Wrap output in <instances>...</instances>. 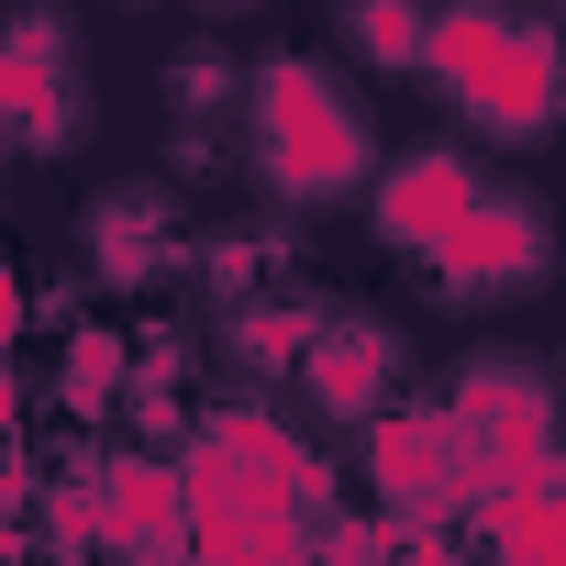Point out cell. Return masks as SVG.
<instances>
[{"label":"cell","mask_w":566,"mask_h":566,"mask_svg":"<svg viewBox=\"0 0 566 566\" xmlns=\"http://www.w3.org/2000/svg\"><path fill=\"white\" fill-rule=\"evenodd\" d=\"M134 389V334L123 323H67V356H56V411L67 422H112Z\"/></svg>","instance_id":"12"},{"label":"cell","mask_w":566,"mask_h":566,"mask_svg":"<svg viewBox=\"0 0 566 566\" xmlns=\"http://www.w3.org/2000/svg\"><path fill=\"white\" fill-rule=\"evenodd\" d=\"M189 444H211L222 467H244V478H266V489H290L301 511H312V500L334 489V467H323V455H312V444H301L290 422H277V411H244V400L200 411V433H189Z\"/></svg>","instance_id":"11"},{"label":"cell","mask_w":566,"mask_h":566,"mask_svg":"<svg viewBox=\"0 0 566 566\" xmlns=\"http://www.w3.org/2000/svg\"><path fill=\"white\" fill-rule=\"evenodd\" d=\"M312 301H233L222 312V356L244 367V378H290L301 367V345H312Z\"/></svg>","instance_id":"14"},{"label":"cell","mask_w":566,"mask_h":566,"mask_svg":"<svg viewBox=\"0 0 566 566\" xmlns=\"http://www.w3.org/2000/svg\"><path fill=\"white\" fill-rule=\"evenodd\" d=\"M233 134H244L255 189H277L290 211L345 200V189L378 167V134H367L356 90H345L323 56H255V67H244V112H233Z\"/></svg>","instance_id":"1"},{"label":"cell","mask_w":566,"mask_h":566,"mask_svg":"<svg viewBox=\"0 0 566 566\" xmlns=\"http://www.w3.org/2000/svg\"><path fill=\"white\" fill-rule=\"evenodd\" d=\"M290 378L312 389V411H334V422H378V411H389V378H400V334H389L378 312H323Z\"/></svg>","instance_id":"9"},{"label":"cell","mask_w":566,"mask_h":566,"mask_svg":"<svg viewBox=\"0 0 566 566\" xmlns=\"http://www.w3.org/2000/svg\"><path fill=\"white\" fill-rule=\"evenodd\" d=\"M544 277H555V211L533 189H478V211L422 255L433 301H522Z\"/></svg>","instance_id":"5"},{"label":"cell","mask_w":566,"mask_h":566,"mask_svg":"<svg viewBox=\"0 0 566 566\" xmlns=\"http://www.w3.org/2000/svg\"><path fill=\"white\" fill-rule=\"evenodd\" d=\"M90 500H101V555L112 566H178V467L145 444V455H101L90 467Z\"/></svg>","instance_id":"10"},{"label":"cell","mask_w":566,"mask_h":566,"mask_svg":"<svg viewBox=\"0 0 566 566\" xmlns=\"http://www.w3.org/2000/svg\"><path fill=\"white\" fill-rule=\"evenodd\" d=\"M167 112H178L189 134H222V112H244V56L178 45V56H167Z\"/></svg>","instance_id":"16"},{"label":"cell","mask_w":566,"mask_h":566,"mask_svg":"<svg viewBox=\"0 0 566 566\" xmlns=\"http://www.w3.org/2000/svg\"><path fill=\"white\" fill-rule=\"evenodd\" d=\"M200 12H233V0H200Z\"/></svg>","instance_id":"20"},{"label":"cell","mask_w":566,"mask_h":566,"mask_svg":"<svg viewBox=\"0 0 566 566\" xmlns=\"http://www.w3.org/2000/svg\"><path fill=\"white\" fill-rule=\"evenodd\" d=\"M12 334H34V290L12 277V255H0V345H12Z\"/></svg>","instance_id":"18"},{"label":"cell","mask_w":566,"mask_h":566,"mask_svg":"<svg viewBox=\"0 0 566 566\" xmlns=\"http://www.w3.org/2000/svg\"><path fill=\"white\" fill-rule=\"evenodd\" d=\"M500 12H511V0H500Z\"/></svg>","instance_id":"22"},{"label":"cell","mask_w":566,"mask_h":566,"mask_svg":"<svg viewBox=\"0 0 566 566\" xmlns=\"http://www.w3.org/2000/svg\"><path fill=\"white\" fill-rule=\"evenodd\" d=\"M334 34L378 67V78H400V67H422V34H433V12L422 0H334Z\"/></svg>","instance_id":"15"},{"label":"cell","mask_w":566,"mask_h":566,"mask_svg":"<svg viewBox=\"0 0 566 566\" xmlns=\"http://www.w3.org/2000/svg\"><path fill=\"white\" fill-rule=\"evenodd\" d=\"M422 78L444 90L455 123H478L500 145H533L566 112V34L533 23V12H500V0H455L422 34Z\"/></svg>","instance_id":"2"},{"label":"cell","mask_w":566,"mask_h":566,"mask_svg":"<svg viewBox=\"0 0 566 566\" xmlns=\"http://www.w3.org/2000/svg\"><path fill=\"white\" fill-rule=\"evenodd\" d=\"M178 255H189V244H178V189H167V178H123V189H101L90 222H78L90 290H156Z\"/></svg>","instance_id":"7"},{"label":"cell","mask_w":566,"mask_h":566,"mask_svg":"<svg viewBox=\"0 0 566 566\" xmlns=\"http://www.w3.org/2000/svg\"><path fill=\"white\" fill-rule=\"evenodd\" d=\"M0 566H23V555H12V544H0Z\"/></svg>","instance_id":"21"},{"label":"cell","mask_w":566,"mask_h":566,"mask_svg":"<svg viewBox=\"0 0 566 566\" xmlns=\"http://www.w3.org/2000/svg\"><path fill=\"white\" fill-rule=\"evenodd\" d=\"M467 522L489 566H566V489H511V500H478Z\"/></svg>","instance_id":"13"},{"label":"cell","mask_w":566,"mask_h":566,"mask_svg":"<svg viewBox=\"0 0 566 566\" xmlns=\"http://www.w3.org/2000/svg\"><path fill=\"white\" fill-rule=\"evenodd\" d=\"M12 422H23V378H12V367H0V433H12Z\"/></svg>","instance_id":"19"},{"label":"cell","mask_w":566,"mask_h":566,"mask_svg":"<svg viewBox=\"0 0 566 566\" xmlns=\"http://www.w3.org/2000/svg\"><path fill=\"white\" fill-rule=\"evenodd\" d=\"M90 134V78H78V34L45 0L0 12V156H67Z\"/></svg>","instance_id":"3"},{"label":"cell","mask_w":566,"mask_h":566,"mask_svg":"<svg viewBox=\"0 0 566 566\" xmlns=\"http://www.w3.org/2000/svg\"><path fill=\"white\" fill-rule=\"evenodd\" d=\"M266 266H277V233H211L200 244V277H211V301H266Z\"/></svg>","instance_id":"17"},{"label":"cell","mask_w":566,"mask_h":566,"mask_svg":"<svg viewBox=\"0 0 566 566\" xmlns=\"http://www.w3.org/2000/svg\"><path fill=\"white\" fill-rule=\"evenodd\" d=\"M178 544L189 566H244V555H312V511L290 489H266L244 467H222L211 444H178Z\"/></svg>","instance_id":"4"},{"label":"cell","mask_w":566,"mask_h":566,"mask_svg":"<svg viewBox=\"0 0 566 566\" xmlns=\"http://www.w3.org/2000/svg\"><path fill=\"white\" fill-rule=\"evenodd\" d=\"M367 489H378L389 522H455V511H467V478H455V433H444V411L389 400V411L367 422Z\"/></svg>","instance_id":"6"},{"label":"cell","mask_w":566,"mask_h":566,"mask_svg":"<svg viewBox=\"0 0 566 566\" xmlns=\"http://www.w3.org/2000/svg\"><path fill=\"white\" fill-rule=\"evenodd\" d=\"M478 189H489V178H478L455 145H411V156L378 178L367 222H378V244H389V255H411V266H422V255H433V244H444V233L478 211Z\"/></svg>","instance_id":"8"}]
</instances>
